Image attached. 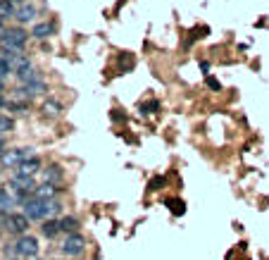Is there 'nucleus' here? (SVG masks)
<instances>
[{"label": "nucleus", "instance_id": "17", "mask_svg": "<svg viewBox=\"0 0 269 260\" xmlns=\"http://www.w3.org/2000/svg\"><path fill=\"white\" fill-rule=\"evenodd\" d=\"M60 227H62V232L74 234L76 227H79V222H76V217H62V220H60Z\"/></svg>", "mask_w": 269, "mask_h": 260}, {"label": "nucleus", "instance_id": "19", "mask_svg": "<svg viewBox=\"0 0 269 260\" xmlns=\"http://www.w3.org/2000/svg\"><path fill=\"white\" fill-rule=\"evenodd\" d=\"M12 127H14V122H12V117H7V115H0V134L10 131Z\"/></svg>", "mask_w": 269, "mask_h": 260}, {"label": "nucleus", "instance_id": "25", "mask_svg": "<svg viewBox=\"0 0 269 260\" xmlns=\"http://www.w3.org/2000/svg\"><path fill=\"white\" fill-rule=\"evenodd\" d=\"M10 2H14V5H24L26 0H10Z\"/></svg>", "mask_w": 269, "mask_h": 260}, {"label": "nucleus", "instance_id": "23", "mask_svg": "<svg viewBox=\"0 0 269 260\" xmlns=\"http://www.w3.org/2000/svg\"><path fill=\"white\" fill-rule=\"evenodd\" d=\"M207 86H210V88H215V91H219V88H222V86H219V81H217V79H207Z\"/></svg>", "mask_w": 269, "mask_h": 260}, {"label": "nucleus", "instance_id": "20", "mask_svg": "<svg viewBox=\"0 0 269 260\" xmlns=\"http://www.w3.org/2000/svg\"><path fill=\"white\" fill-rule=\"evenodd\" d=\"M7 74H12V69H10V65H7V60L0 55V79H5Z\"/></svg>", "mask_w": 269, "mask_h": 260}, {"label": "nucleus", "instance_id": "11", "mask_svg": "<svg viewBox=\"0 0 269 260\" xmlns=\"http://www.w3.org/2000/svg\"><path fill=\"white\" fill-rule=\"evenodd\" d=\"M0 160H2L5 167H19V163H22V153H19V148H14V151H5L2 155H0Z\"/></svg>", "mask_w": 269, "mask_h": 260}, {"label": "nucleus", "instance_id": "27", "mask_svg": "<svg viewBox=\"0 0 269 260\" xmlns=\"http://www.w3.org/2000/svg\"><path fill=\"white\" fill-rule=\"evenodd\" d=\"M2 88H5V79H0V93H2Z\"/></svg>", "mask_w": 269, "mask_h": 260}, {"label": "nucleus", "instance_id": "21", "mask_svg": "<svg viewBox=\"0 0 269 260\" xmlns=\"http://www.w3.org/2000/svg\"><path fill=\"white\" fill-rule=\"evenodd\" d=\"M7 210H0V234H2V232H7Z\"/></svg>", "mask_w": 269, "mask_h": 260}, {"label": "nucleus", "instance_id": "13", "mask_svg": "<svg viewBox=\"0 0 269 260\" xmlns=\"http://www.w3.org/2000/svg\"><path fill=\"white\" fill-rule=\"evenodd\" d=\"M12 17H17V7L10 0H0V22H7Z\"/></svg>", "mask_w": 269, "mask_h": 260}, {"label": "nucleus", "instance_id": "18", "mask_svg": "<svg viewBox=\"0 0 269 260\" xmlns=\"http://www.w3.org/2000/svg\"><path fill=\"white\" fill-rule=\"evenodd\" d=\"M14 203V196H10L7 189H0V210H7Z\"/></svg>", "mask_w": 269, "mask_h": 260}, {"label": "nucleus", "instance_id": "3", "mask_svg": "<svg viewBox=\"0 0 269 260\" xmlns=\"http://www.w3.org/2000/svg\"><path fill=\"white\" fill-rule=\"evenodd\" d=\"M14 253H17V256H22V258H29V256L33 258V256L38 253V239L29 237V234L19 237V241L14 244Z\"/></svg>", "mask_w": 269, "mask_h": 260}, {"label": "nucleus", "instance_id": "12", "mask_svg": "<svg viewBox=\"0 0 269 260\" xmlns=\"http://www.w3.org/2000/svg\"><path fill=\"white\" fill-rule=\"evenodd\" d=\"M43 177H45V182H50V184H60L62 177H65V172H62L60 165H50L48 170H43Z\"/></svg>", "mask_w": 269, "mask_h": 260}, {"label": "nucleus", "instance_id": "1", "mask_svg": "<svg viewBox=\"0 0 269 260\" xmlns=\"http://www.w3.org/2000/svg\"><path fill=\"white\" fill-rule=\"evenodd\" d=\"M62 206L57 203V201H38V198H29L26 203H24V215L29 217V220H43V217H50L55 213H60Z\"/></svg>", "mask_w": 269, "mask_h": 260}, {"label": "nucleus", "instance_id": "15", "mask_svg": "<svg viewBox=\"0 0 269 260\" xmlns=\"http://www.w3.org/2000/svg\"><path fill=\"white\" fill-rule=\"evenodd\" d=\"M60 112H62V105H60L57 100L48 98V100L43 103V115H45V117H57Z\"/></svg>", "mask_w": 269, "mask_h": 260}, {"label": "nucleus", "instance_id": "10", "mask_svg": "<svg viewBox=\"0 0 269 260\" xmlns=\"http://www.w3.org/2000/svg\"><path fill=\"white\" fill-rule=\"evenodd\" d=\"M55 33V24L53 22H41V24H36L31 29V36L33 38H38V41H45L48 36H53Z\"/></svg>", "mask_w": 269, "mask_h": 260}, {"label": "nucleus", "instance_id": "16", "mask_svg": "<svg viewBox=\"0 0 269 260\" xmlns=\"http://www.w3.org/2000/svg\"><path fill=\"white\" fill-rule=\"evenodd\" d=\"M41 232H43V237L53 239V237H57V232H62V227H60V222H57V220H48V222H43Z\"/></svg>", "mask_w": 269, "mask_h": 260}, {"label": "nucleus", "instance_id": "2", "mask_svg": "<svg viewBox=\"0 0 269 260\" xmlns=\"http://www.w3.org/2000/svg\"><path fill=\"white\" fill-rule=\"evenodd\" d=\"M26 41H29V33L24 31L22 26H10L0 33V48L10 50V53H22Z\"/></svg>", "mask_w": 269, "mask_h": 260}, {"label": "nucleus", "instance_id": "7", "mask_svg": "<svg viewBox=\"0 0 269 260\" xmlns=\"http://www.w3.org/2000/svg\"><path fill=\"white\" fill-rule=\"evenodd\" d=\"M57 194H60V189H57V184L43 182L41 186H36V191H33V198H38V201H53V198H55Z\"/></svg>", "mask_w": 269, "mask_h": 260}, {"label": "nucleus", "instance_id": "22", "mask_svg": "<svg viewBox=\"0 0 269 260\" xmlns=\"http://www.w3.org/2000/svg\"><path fill=\"white\" fill-rule=\"evenodd\" d=\"M167 206H172V210L176 213V215H181V213H183V203H181V201H167Z\"/></svg>", "mask_w": 269, "mask_h": 260}, {"label": "nucleus", "instance_id": "4", "mask_svg": "<svg viewBox=\"0 0 269 260\" xmlns=\"http://www.w3.org/2000/svg\"><path fill=\"white\" fill-rule=\"evenodd\" d=\"M84 249H86V239L81 237V234H67L65 244H62V253L65 256H81L84 253Z\"/></svg>", "mask_w": 269, "mask_h": 260}, {"label": "nucleus", "instance_id": "26", "mask_svg": "<svg viewBox=\"0 0 269 260\" xmlns=\"http://www.w3.org/2000/svg\"><path fill=\"white\" fill-rule=\"evenodd\" d=\"M2 105H7V100H5V98L0 96V108H2Z\"/></svg>", "mask_w": 269, "mask_h": 260}, {"label": "nucleus", "instance_id": "14", "mask_svg": "<svg viewBox=\"0 0 269 260\" xmlns=\"http://www.w3.org/2000/svg\"><path fill=\"white\" fill-rule=\"evenodd\" d=\"M17 79H19L22 84H33V81H41V74H38V72H36V69L29 65L26 69H22V72L17 74Z\"/></svg>", "mask_w": 269, "mask_h": 260}, {"label": "nucleus", "instance_id": "24", "mask_svg": "<svg viewBox=\"0 0 269 260\" xmlns=\"http://www.w3.org/2000/svg\"><path fill=\"white\" fill-rule=\"evenodd\" d=\"M5 153V141H2V136H0V155Z\"/></svg>", "mask_w": 269, "mask_h": 260}, {"label": "nucleus", "instance_id": "28", "mask_svg": "<svg viewBox=\"0 0 269 260\" xmlns=\"http://www.w3.org/2000/svg\"><path fill=\"white\" fill-rule=\"evenodd\" d=\"M2 31H5V26H2V22H0V33H2Z\"/></svg>", "mask_w": 269, "mask_h": 260}, {"label": "nucleus", "instance_id": "9", "mask_svg": "<svg viewBox=\"0 0 269 260\" xmlns=\"http://www.w3.org/2000/svg\"><path fill=\"white\" fill-rule=\"evenodd\" d=\"M36 7H33V5H29V2H24V5H19V7H17V17H14V19H17V22L19 24H29V22H33V19H36Z\"/></svg>", "mask_w": 269, "mask_h": 260}, {"label": "nucleus", "instance_id": "5", "mask_svg": "<svg viewBox=\"0 0 269 260\" xmlns=\"http://www.w3.org/2000/svg\"><path fill=\"white\" fill-rule=\"evenodd\" d=\"M0 55L7 60V65H10L12 74H19L22 69H26V67L31 65V62H29V57H26L24 53H10V50H2Z\"/></svg>", "mask_w": 269, "mask_h": 260}, {"label": "nucleus", "instance_id": "8", "mask_svg": "<svg viewBox=\"0 0 269 260\" xmlns=\"http://www.w3.org/2000/svg\"><path fill=\"white\" fill-rule=\"evenodd\" d=\"M36 172H41V160L33 155L31 160H24L19 163V167L14 170V174H19V177H33Z\"/></svg>", "mask_w": 269, "mask_h": 260}, {"label": "nucleus", "instance_id": "6", "mask_svg": "<svg viewBox=\"0 0 269 260\" xmlns=\"http://www.w3.org/2000/svg\"><path fill=\"white\" fill-rule=\"evenodd\" d=\"M26 229H29V217L26 215H10L7 217V232H10V234L24 237Z\"/></svg>", "mask_w": 269, "mask_h": 260}]
</instances>
